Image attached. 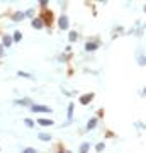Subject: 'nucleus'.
<instances>
[{
  "instance_id": "39448f33",
  "label": "nucleus",
  "mask_w": 146,
  "mask_h": 153,
  "mask_svg": "<svg viewBox=\"0 0 146 153\" xmlns=\"http://www.w3.org/2000/svg\"><path fill=\"white\" fill-rule=\"evenodd\" d=\"M39 124L41 126H51L53 121H51V119H39Z\"/></svg>"
},
{
  "instance_id": "1a4fd4ad",
  "label": "nucleus",
  "mask_w": 146,
  "mask_h": 153,
  "mask_svg": "<svg viewBox=\"0 0 146 153\" xmlns=\"http://www.w3.org/2000/svg\"><path fill=\"white\" fill-rule=\"evenodd\" d=\"M88 148H90V145H88V143H83V145L80 146V152H82V153H87V152H88Z\"/></svg>"
},
{
  "instance_id": "f03ea898",
  "label": "nucleus",
  "mask_w": 146,
  "mask_h": 153,
  "mask_svg": "<svg viewBox=\"0 0 146 153\" xmlns=\"http://www.w3.org/2000/svg\"><path fill=\"white\" fill-rule=\"evenodd\" d=\"M60 27H61V29H66V27H68V17H65V15H61V17H60Z\"/></svg>"
},
{
  "instance_id": "9d476101",
  "label": "nucleus",
  "mask_w": 146,
  "mask_h": 153,
  "mask_svg": "<svg viewBox=\"0 0 146 153\" xmlns=\"http://www.w3.org/2000/svg\"><path fill=\"white\" fill-rule=\"evenodd\" d=\"M10 43H12V38H9V36H4V46H10Z\"/></svg>"
},
{
  "instance_id": "ddd939ff",
  "label": "nucleus",
  "mask_w": 146,
  "mask_h": 153,
  "mask_svg": "<svg viewBox=\"0 0 146 153\" xmlns=\"http://www.w3.org/2000/svg\"><path fill=\"white\" fill-rule=\"evenodd\" d=\"M24 123H26V124H27L29 128H32V126H34V121H32V119H26Z\"/></svg>"
},
{
  "instance_id": "dca6fc26",
  "label": "nucleus",
  "mask_w": 146,
  "mask_h": 153,
  "mask_svg": "<svg viewBox=\"0 0 146 153\" xmlns=\"http://www.w3.org/2000/svg\"><path fill=\"white\" fill-rule=\"evenodd\" d=\"M17 75H21V76H27V78H31V75H29V73H24V71H17Z\"/></svg>"
},
{
  "instance_id": "6e6552de",
  "label": "nucleus",
  "mask_w": 146,
  "mask_h": 153,
  "mask_svg": "<svg viewBox=\"0 0 146 153\" xmlns=\"http://www.w3.org/2000/svg\"><path fill=\"white\" fill-rule=\"evenodd\" d=\"M39 139H42V141H49L51 136H49L48 133H41V134H39Z\"/></svg>"
},
{
  "instance_id": "f3484780",
  "label": "nucleus",
  "mask_w": 146,
  "mask_h": 153,
  "mask_svg": "<svg viewBox=\"0 0 146 153\" xmlns=\"http://www.w3.org/2000/svg\"><path fill=\"white\" fill-rule=\"evenodd\" d=\"M24 153H36V150H34V148H26Z\"/></svg>"
},
{
  "instance_id": "4468645a",
  "label": "nucleus",
  "mask_w": 146,
  "mask_h": 153,
  "mask_svg": "<svg viewBox=\"0 0 146 153\" xmlns=\"http://www.w3.org/2000/svg\"><path fill=\"white\" fill-rule=\"evenodd\" d=\"M14 39H15V41H21V39H22V34H21V32H15V34H14Z\"/></svg>"
},
{
  "instance_id": "20e7f679",
  "label": "nucleus",
  "mask_w": 146,
  "mask_h": 153,
  "mask_svg": "<svg viewBox=\"0 0 146 153\" xmlns=\"http://www.w3.org/2000/svg\"><path fill=\"white\" fill-rule=\"evenodd\" d=\"M92 97H93V94H87V95H83V97L80 99V102H82V104H88L92 100Z\"/></svg>"
},
{
  "instance_id": "f257e3e1",
  "label": "nucleus",
  "mask_w": 146,
  "mask_h": 153,
  "mask_svg": "<svg viewBox=\"0 0 146 153\" xmlns=\"http://www.w3.org/2000/svg\"><path fill=\"white\" fill-rule=\"evenodd\" d=\"M31 109H32V112H51V109L46 105H32Z\"/></svg>"
},
{
  "instance_id": "6ab92c4d",
  "label": "nucleus",
  "mask_w": 146,
  "mask_h": 153,
  "mask_svg": "<svg viewBox=\"0 0 146 153\" xmlns=\"http://www.w3.org/2000/svg\"><path fill=\"white\" fill-rule=\"evenodd\" d=\"M63 153H66V152H63Z\"/></svg>"
},
{
  "instance_id": "423d86ee",
  "label": "nucleus",
  "mask_w": 146,
  "mask_h": 153,
  "mask_svg": "<svg viewBox=\"0 0 146 153\" xmlns=\"http://www.w3.org/2000/svg\"><path fill=\"white\" fill-rule=\"evenodd\" d=\"M95 124H97V119H90V121H88V126H87V129H88V131H90V129H93V128H95Z\"/></svg>"
},
{
  "instance_id": "7ed1b4c3",
  "label": "nucleus",
  "mask_w": 146,
  "mask_h": 153,
  "mask_svg": "<svg viewBox=\"0 0 146 153\" xmlns=\"http://www.w3.org/2000/svg\"><path fill=\"white\" fill-rule=\"evenodd\" d=\"M97 48H99L97 43H87V44H85V49H87V51H93V49H97Z\"/></svg>"
},
{
  "instance_id": "a211bd4d",
  "label": "nucleus",
  "mask_w": 146,
  "mask_h": 153,
  "mask_svg": "<svg viewBox=\"0 0 146 153\" xmlns=\"http://www.w3.org/2000/svg\"><path fill=\"white\" fill-rule=\"evenodd\" d=\"M100 150H104V145L100 143V145H97V152H100Z\"/></svg>"
},
{
  "instance_id": "0eeeda50",
  "label": "nucleus",
  "mask_w": 146,
  "mask_h": 153,
  "mask_svg": "<svg viewBox=\"0 0 146 153\" xmlns=\"http://www.w3.org/2000/svg\"><path fill=\"white\" fill-rule=\"evenodd\" d=\"M32 26H34L36 29L42 27V21H41V19H34V21H32Z\"/></svg>"
},
{
  "instance_id": "9b49d317",
  "label": "nucleus",
  "mask_w": 146,
  "mask_h": 153,
  "mask_svg": "<svg viewBox=\"0 0 146 153\" xmlns=\"http://www.w3.org/2000/svg\"><path fill=\"white\" fill-rule=\"evenodd\" d=\"M22 19H24V14H22V12H17V14L14 15V21H22Z\"/></svg>"
},
{
  "instance_id": "f8f14e48",
  "label": "nucleus",
  "mask_w": 146,
  "mask_h": 153,
  "mask_svg": "<svg viewBox=\"0 0 146 153\" xmlns=\"http://www.w3.org/2000/svg\"><path fill=\"white\" fill-rule=\"evenodd\" d=\"M15 104H31L29 99H22V100H15Z\"/></svg>"
},
{
  "instance_id": "2eb2a0df",
  "label": "nucleus",
  "mask_w": 146,
  "mask_h": 153,
  "mask_svg": "<svg viewBox=\"0 0 146 153\" xmlns=\"http://www.w3.org/2000/svg\"><path fill=\"white\" fill-rule=\"evenodd\" d=\"M77 39V32H70V41H75Z\"/></svg>"
}]
</instances>
